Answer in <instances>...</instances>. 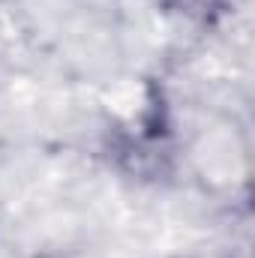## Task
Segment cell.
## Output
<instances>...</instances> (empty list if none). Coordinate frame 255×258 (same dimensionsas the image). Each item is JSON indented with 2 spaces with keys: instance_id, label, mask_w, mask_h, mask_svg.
<instances>
[{
  "instance_id": "obj_1",
  "label": "cell",
  "mask_w": 255,
  "mask_h": 258,
  "mask_svg": "<svg viewBox=\"0 0 255 258\" xmlns=\"http://www.w3.org/2000/svg\"><path fill=\"white\" fill-rule=\"evenodd\" d=\"M162 6L168 12H177V15L195 21V24H213L228 12L231 0H162Z\"/></svg>"
}]
</instances>
